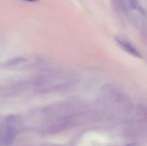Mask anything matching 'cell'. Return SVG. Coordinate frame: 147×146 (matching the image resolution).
I'll return each mask as SVG.
<instances>
[{
    "label": "cell",
    "mask_w": 147,
    "mask_h": 146,
    "mask_svg": "<svg viewBox=\"0 0 147 146\" xmlns=\"http://www.w3.org/2000/svg\"><path fill=\"white\" fill-rule=\"evenodd\" d=\"M115 41L123 49L124 51L130 54L131 55L134 56L138 58H142V54L138 50V49L130 41L126 39L122 36H116L114 37Z\"/></svg>",
    "instance_id": "obj_1"
},
{
    "label": "cell",
    "mask_w": 147,
    "mask_h": 146,
    "mask_svg": "<svg viewBox=\"0 0 147 146\" xmlns=\"http://www.w3.org/2000/svg\"><path fill=\"white\" fill-rule=\"evenodd\" d=\"M7 121L9 122V123L7 127V132H6L4 143H5L6 145L9 146L11 145L13 142H14V140L16 136V129L14 128V127L11 124L12 119L11 117H9V119H8Z\"/></svg>",
    "instance_id": "obj_2"
},
{
    "label": "cell",
    "mask_w": 147,
    "mask_h": 146,
    "mask_svg": "<svg viewBox=\"0 0 147 146\" xmlns=\"http://www.w3.org/2000/svg\"><path fill=\"white\" fill-rule=\"evenodd\" d=\"M129 7L133 10H137V11H139L141 14H142L143 15H145L144 9L142 8V6L139 4L137 0H131L130 2H129Z\"/></svg>",
    "instance_id": "obj_3"
},
{
    "label": "cell",
    "mask_w": 147,
    "mask_h": 146,
    "mask_svg": "<svg viewBox=\"0 0 147 146\" xmlns=\"http://www.w3.org/2000/svg\"><path fill=\"white\" fill-rule=\"evenodd\" d=\"M26 61H27V59L24 58V57H18V58L13 59V60L7 62L6 64L8 66H12V67H14V66L18 65V64H22V63L25 62Z\"/></svg>",
    "instance_id": "obj_4"
},
{
    "label": "cell",
    "mask_w": 147,
    "mask_h": 146,
    "mask_svg": "<svg viewBox=\"0 0 147 146\" xmlns=\"http://www.w3.org/2000/svg\"><path fill=\"white\" fill-rule=\"evenodd\" d=\"M25 1H28V2H37L40 0H24Z\"/></svg>",
    "instance_id": "obj_5"
},
{
    "label": "cell",
    "mask_w": 147,
    "mask_h": 146,
    "mask_svg": "<svg viewBox=\"0 0 147 146\" xmlns=\"http://www.w3.org/2000/svg\"><path fill=\"white\" fill-rule=\"evenodd\" d=\"M126 146H136V144L134 143H129V144L126 145Z\"/></svg>",
    "instance_id": "obj_6"
}]
</instances>
